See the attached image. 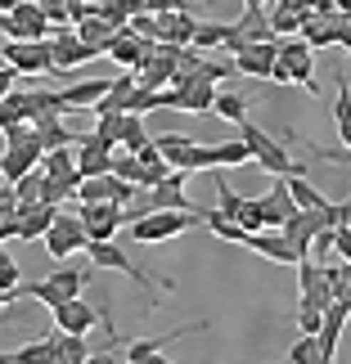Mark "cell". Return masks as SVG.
<instances>
[{
	"instance_id": "1",
	"label": "cell",
	"mask_w": 351,
	"mask_h": 364,
	"mask_svg": "<svg viewBox=\"0 0 351 364\" xmlns=\"http://www.w3.org/2000/svg\"><path fill=\"white\" fill-rule=\"evenodd\" d=\"M293 212H298V203H293V193H288V180L279 176L271 185V193H261V198H243V207H239L234 220L248 234H257V230H279Z\"/></svg>"
},
{
	"instance_id": "2",
	"label": "cell",
	"mask_w": 351,
	"mask_h": 364,
	"mask_svg": "<svg viewBox=\"0 0 351 364\" xmlns=\"http://www.w3.org/2000/svg\"><path fill=\"white\" fill-rule=\"evenodd\" d=\"M239 139L248 144V153H252V162L261 166V171H271V176H284V180H293V176H306V166L288 153V144H279V139H271L261 131L257 122H239Z\"/></svg>"
},
{
	"instance_id": "3",
	"label": "cell",
	"mask_w": 351,
	"mask_h": 364,
	"mask_svg": "<svg viewBox=\"0 0 351 364\" xmlns=\"http://www.w3.org/2000/svg\"><path fill=\"white\" fill-rule=\"evenodd\" d=\"M131 220V239L135 243H167V239H180L185 230H194L203 216L194 212H126Z\"/></svg>"
},
{
	"instance_id": "4",
	"label": "cell",
	"mask_w": 351,
	"mask_h": 364,
	"mask_svg": "<svg viewBox=\"0 0 351 364\" xmlns=\"http://www.w3.org/2000/svg\"><path fill=\"white\" fill-rule=\"evenodd\" d=\"M153 144H158V153L167 158L172 171H185V176L212 171V144H199V139H189V135H180V131H167V135L153 139Z\"/></svg>"
},
{
	"instance_id": "5",
	"label": "cell",
	"mask_w": 351,
	"mask_h": 364,
	"mask_svg": "<svg viewBox=\"0 0 351 364\" xmlns=\"http://www.w3.org/2000/svg\"><path fill=\"white\" fill-rule=\"evenodd\" d=\"M90 284V274L86 270H73V265H63V270H54V274H46L41 284H27V288H14V297H32V301H46L50 311L59 301H68V297H81V288Z\"/></svg>"
},
{
	"instance_id": "6",
	"label": "cell",
	"mask_w": 351,
	"mask_h": 364,
	"mask_svg": "<svg viewBox=\"0 0 351 364\" xmlns=\"http://www.w3.org/2000/svg\"><path fill=\"white\" fill-rule=\"evenodd\" d=\"M86 257L95 261V270H117V274H126V279H135L140 288H176L172 279H149L145 270H140V265L126 257V252L108 239V243H86Z\"/></svg>"
},
{
	"instance_id": "7",
	"label": "cell",
	"mask_w": 351,
	"mask_h": 364,
	"mask_svg": "<svg viewBox=\"0 0 351 364\" xmlns=\"http://www.w3.org/2000/svg\"><path fill=\"white\" fill-rule=\"evenodd\" d=\"M77 216H81V230H86V243L117 239V230L131 220L122 212V203H77Z\"/></svg>"
},
{
	"instance_id": "8",
	"label": "cell",
	"mask_w": 351,
	"mask_h": 364,
	"mask_svg": "<svg viewBox=\"0 0 351 364\" xmlns=\"http://www.w3.org/2000/svg\"><path fill=\"white\" fill-rule=\"evenodd\" d=\"M5 63L19 77H46V73H54L50 36H41V41H9V46H5Z\"/></svg>"
},
{
	"instance_id": "9",
	"label": "cell",
	"mask_w": 351,
	"mask_h": 364,
	"mask_svg": "<svg viewBox=\"0 0 351 364\" xmlns=\"http://www.w3.org/2000/svg\"><path fill=\"white\" fill-rule=\"evenodd\" d=\"M0 32L14 41H41V36H50V18L36 0H19L9 14H0Z\"/></svg>"
},
{
	"instance_id": "10",
	"label": "cell",
	"mask_w": 351,
	"mask_h": 364,
	"mask_svg": "<svg viewBox=\"0 0 351 364\" xmlns=\"http://www.w3.org/2000/svg\"><path fill=\"white\" fill-rule=\"evenodd\" d=\"M185 171H167L158 185L149 189V203L140 207V212H194V216H203V207H194L189 203V193H185Z\"/></svg>"
},
{
	"instance_id": "11",
	"label": "cell",
	"mask_w": 351,
	"mask_h": 364,
	"mask_svg": "<svg viewBox=\"0 0 351 364\" xmlns=\"http://www.w3.org/2000/svg\"><path fill=\"white\" fill-rule=\"evenodd\" d=\"M50 54H54V77H73V68L100 59V50H95V46H81V36L73 32V27L50 32Z\"/></svg>"
},
{
	"instance_id": "12",
	"label": "cell",
	"mask_w": 351,
	"mask_h": 364,
	"mask_svg": "<svg viewBox=\"0 0 351 364\" xmlns=\"http://www.w3.org/2000/svg\"><path fill=\"white\" fill-rule=\"evenodd\" d=\"M46 252L54 261H63V257H73V252H86V230H81V216L77 212H59L50 220V230H46Z\"/></svg>"
},
{
	"instance_id": "13",
	"label": "cell",
	"mask_w": 351,
	"mask_h": 364,
	"mask_svg": "<svg viewBox=\"0 0 351 364\" xmlns=\"http://www.w3.org/2000/svg\"><path fill=\"white\" fill-rule=\"evenodd\" d=\"M275 59L288 68V81H302L311 95H320V81H315V63H311V46L298 36V41H275Z\"/></svg>"
},
{
	"instance_id": "14",
	"label": "cell",
	"mask_w": 351,
	"mask_h": 364,
	"mask_svg": "<svg viewBox=\"0 0 351 364\" xmlns=\"http://www.w3.org/2000/svg\"><path fill=\"white\" fill-rule=\"evenodd\" d=\"M77 176L81 180H90V176H108V171H113V144H104V139L100 135H77Z\"/></svg>"
},
{
	"instance_id": "15",
	"label": "cell",
	"mask_w": 351,
	"mask_h": 364,
	"mask_svg": "<svg viewBox=\"0 0 351 364\" xmlns=\"http://www.w3.org/2000/svg\"><path fill=\"white\" fill-rule=\"evenodd\" d=\"M243 247H252L257 257L279 261V265H298L302 261V252L284 239V230H257V234H248V239H243Z\"/></svg>"
},
{
	"instance_id": "16",
	"label": "cell",
	"mask_w": 351,
	"mask_h": 364,
	"mask_svg": "<svg viewBox=\"0 0 351 364\" xmlns=\"http://www.w3.org/2000/svg\"><path fill=\"white\" fill-rule=\"evenodd\" d=\"M100 324V311L95 306H86L81 297H68L54 306V328H63V333H77V338H86V333Z\"/></svg>"
},
{
	"instance_id": "17",
	"label": "cell",
	"mask_w": 351,
	"mask_h": 364,
	"mask_svg": "<svg viewBox=\"0 0 351 364\" xmlns=\"http://www.w3.org/2000/svg\"><path fill=\"white\" fill-rule=\"evenodd\" d=\"M279 230H284V239H288L293 247H298L302 257H311L315 234H320V230H329V225H325V216H320V212H302V207H298V212H293V216H288Z\"/></svg>"
},
{
	"instance_id": "18",
	"label": "cell",
	"mask_w": 351,
	"mask_h": 364,
	"mask_svg": "<svg viewBox=\"0 0 351 364\" xmlns=\"http://www.w3.org/2000/svg\"><path fill=\"white\" fill-rule=\"evenodd\" d=\"M271 68H275V36L271 41H252V46H243L234 54V73H243V77L271 81Z\"/></svg>"
},
{
	"instance_id": "19",
	"label": "cell",
	"mask_w": 351,
	"mask_h": 364,
	"mask_svg": "<svg viewBox=\"0 0 351 364\" xmlns=\"http://www.w3.org/2000/svg\"><path fill=\"white\" fill-rule=\"evenodd\" d=\"M59 216V207L54 203H19V239L23 243H32V239H46V230H50V220Z\"/></svg>"
},
{
	"instance_id": "20",
	"label": "cell",
	"mask_w": 351,
	"mask_h": 364,
	"mask_svg": "<svg viewBox=\"0 0 351 364\" xmlns=\"http://www.w3.org/2000/svg\"><path fill=\"white\" fill-rule=\"evenodd\" d=\"M298 279H302V306H325L333 301L329 297V274H325V265H315L311 257H302L298 261Z\"/></svg>"
},
{
	"instance_id": "21",
	"label": "cell",
	"mask_w": 351,
	"mask_h": 364,
	"mask_svg": "<svg viewBox=\"0 0 351 364\" xmlns=\"http://www.w3.org/2000/svg\"><path fill=\"white\" fill-rule=\"evenodd\" d=\"M203 328H212V319H199V324H189V328H176V333H162V338H135L131 346H126V360H131V364H145L149 355H158V351H167L172 342L189 338V333H203Z\"/></svg>"
},
{
	"instance_id": "22",
	"label": "cell",
	"mask_w": 351,
	"mask_h": 364,
	"mask_svg": "<svg viewBox=\"0 0 351 364\" xmlns=\"http://www.w3.org/2000/svg\"><path fill=\"white\" fill-rule=\"evenodd\" d=\"M158 18V41H172V46H194V32H199V18L189 9H172V14H153Z\"/></svg>"
},
{
	"instance_id": "23",
	"label": "cell",
	"mask_w": 351,
	"mask_h": 364,
	"mask_svg": "<svg viewBox=\"0 0 351 364\" xmlns=\"http://www.w3.org/2000/svg\"><path fill=\"white\" fill-rule=\"evenodd\" d=\"M145 50H149V41H145V36H135V32H131V23H126V27H117V36L108 41V50H104V54H108L113 63H122V68H135Z\"/></svg>"
},
{
	"instance_id": "24",
	"label": "cell",
	"mask_w": 351,
	"mask_h": 364,
	"mask_svg": "<svg viewBox=\"0 0 351 364\" xmlns=\"http://www.w3.org/2000/svg\"><path fill=\"white\" fill-rule=\"evenodd\" d=\"M36 171L46 180H81L77 176V149L73 144H68V149H46L41 162H36Z\"/></svg>"
},
{
	"instance_id": "25",
	"label": "cell",
	"mask_w": 351,
	"mask_h": 364,
	"mask_svg": "<svg viewBox=\"0 0 351 364\" xmlns=\"http://www.w3.org/2000/svg\"><path fill=\"white\" fill-rule=\"evenodd\" d=\"M73 32L81 36V46H95V50H100V54H104V50H108V41H113V36H117V27H113V23H108V18H100V14H95V9H90V14H86V18H77V23H73Z\"/></svg>"
},
{
	"instance_id": "26",
	"label": "cell",
	"mask_w": 351,
	"mask_h": 364,
	"mask_svg": "<svg viewBox=\"0 0 351 364\" xmlns=\"http://www.w3.org/2000/svg\"><path fill=\"white\" fill-rule=\"evenodd\" d=\"M104 90H108V81L104 77H90V81H73V86H63L59 95H63L68 108H95Z\"/></svg>"
},
{
	"instance_id": "27",
	"label": "cell",
	"mask_w": 351,
	"mask_h": 364,
	"mask_svg": "<svg viewBox=\"0 0 351 364\" xmlns=\"http://www.w3.org/2000/svg\"><path fill=\"white\" fill-rule=\"evenodd\" d=\"M90 9L100 14V18H108L113 27H126L135 14H145V0H95Z\"/></svg>"
},
{
	"instance_id": "28",
	"label": "cell",
	"mask_w": 351,
	"mask_h": 364,
	"mask_svg": "<svg viewBox=\"0 0 351 364\" xmlns=\"http://www.w3.org/2000/svg\"><path fill=\"white\" fill-rule=\"evenodd\" d=\"M293 364H333V355L320 346L315 333H298V342H293V351H288Z\"/></svg>"
},
{
	"instance_id": "29",
	"label": "cell",
	"mask_w": 351,
	"mask_h": 364,
	"mask_svg": "<svg viewBox=\"0 0 351 364\" xmlns=\"http://www.w3.org/2000/svg\"><path fill=\"white\" fill-rule=\"evenodd\" d=\"M333 126H338V139L351 153V81L338 77V100H333Z\"/></svg>"
},
{
	"instance_id": "30",
	"label": "cell",
	"mask_w": 351,
	"mask_h": 364,
	"mask_svg": "<svg viewBox=\"0 0 351 364\" xmlns=\"http://www.w3.org/2000/svg\"><path fill=\"white\" fill-rule=\"evenodd\" d=\"M149 139H153V135L145 131V117H140V113H126V117H122V135H117V149H122V153H140Z\"/></svg>"
},
{
	"instance_id": "31",
	"label": "cell",
	"mask_w": 351,
	"mask_h": 364,
	"mask_svg": "<svg viewBox=\"0 0 351 364\" xmlns=\"http://www.w3.org/2000/svg\"><path fill=\"white\" fill-rule=\"evenodd\" d=\"M203 225L216 234V239H226V243H243L248 239V230L239 225V220H230V216H221L216 207H203Z\"/></svg>"
},
{
	"instance_id": "32",
	"label": "cell",
	"mask_w": 351,
	"mask_h": 364,
	"mask_svg": "<svg viewBox=\"0 0 351 364\" xmlns=\"http://www.w3.org/2000/svg\"><path fill=\"white\" fill-rule=\"evenodd\" d=\"M27 122V90H9L0 95V131H14V126Z\"/></svg>"
},
{
	"instance_id": "33",
	"label": "cell",
	"mask_w": 351,
	"mask_h": 364,
	"mask_svg": "<svg viewBox=\"0 0 351 364\" xmlns=\"http://www.w3.org/2000/svg\"><path fill=\"white\" fill-rule=\"evenodd\" d=\"M252 153L243 139H226V144H212V166H221V171H230V166H248Z\"/></svg>"
},
{
	"instance_id": "34",
	"label": "cell",
	"mask_w": 351,
	"mask_h": 364,
	"mask_svg": "<svg viewBox=\"0 0 351 364\" xmlns=\"http://www.w3.org/2000/svg\"><path fill=\"white\" fill-rule=\"evenodd\" d=\"M288 193H293V203H298L302 212H320V207L329 203V198H325V193H320L306 176H293V180H288Z\"/></svg>"
},
{
	"instance_id": "35",
	"label": "cell",
	"mask_w": 351,
	"mask_h": 364,
	"mask_svg": "<svg viewBox=\"0 0 351 364\" xmlns=\"http://www.w3.org/2000/svg\"><path fill=\"white\" fill-rule=\"evenodd\" d=\"M212 113L239 126V122H248V100H243V95H234V90H216V104H212Z\"/></svg>"
},
{
	"instance_id": "36",
	"label": "cell",
	"mask_w": 351,
	"mask_h": 364,
	"mask_svg": "<svg viewBox=\"0 0 351 364\" xmlns=\"http://www.w3.org/2000/svg\"><path fill=\"white\" fill-rule=\"evenodd\" d=\"M14 364H54V346H50V333L46 338H36V342H27L19 346V351H9Z\"/></svg>"
},
{
	"instance_id": "37",
	"label": "cell",
	"mask_w": 351,
	"mask_h": 364,
	"mask_svg": "<svg viewBox=\"0 0 351 364\" xmlns=\"http://www.w3.org/2000/svg\"><path fill=\"white\" fill-rule=\"evenodd\" d=\"M113 176L117 180H131L135 189H149V176H145V166H140L135 153H113Z\"/></svg>"
},
{
	"instance_id": "38",
	"label": "cell",
	"mask_w": 351,
	"mask_h": 364,
	"mask_svg": "<svg viewBox=\"0 0 351 364\" xmlns=\"http://www.w3.org/2000/svg\"><path fill=\"white\" fill-rule=\"evenodd\" d=\"M306 14H311V9H293V5H279V9H271V14H266V18H271V32H302Z\"/></svg>"
},
{
	"instance_id": "39",
	"label": "cell",
	"mask_w": 351,
	"mask_h": 364,
	"mask_svg": "<svg viewBox=\"0 0 351 364\" xmlns=\"http://www.w3.org/2000/svg\"><path fill=\"white\" fill-rule=\"evenodd\" d=\"M135 158H140V166H145V176H149V189L158 185V180H162L167 171H172V166H167V158L158 153V144H153V139H149V144H145V149L135 153Z\"/></svg>"
},
{
	"instance_id": "40",
	"label": "cell",
	"mask_w": 351,
	"mask_h": 364,
	"mask_svg": "<svg viewBox=\"0 0 351 364\" xmlns=\"http://www.w3.org/2000/svg\"><path fill=\"white\" fill-rule=\"evenodd\" d=\"M149 108H162V90H149V86H140V81H135L131 100H126V113H140V117H145Z\"/></svg>"
},
{
	"instance_id": "41",
	"label": "cell",
	"mask_w": 351,
	"mask_h": 364,
	"mask_svg": "<svg viewBox=\"0 0 351 364\" xmlns=\"http://www.w3.org/2000/svg\"><path fill=\"white\" fill-rule=\"evenodd\" d=\"M14 288H19V261L5 252V243H0V292L14 301Z\"/></svg>"
},
{
	"instance_id": "42",
	"label": "cell",
	"mask_w": 351,
	"mask_h": 364,
	"mask_svg": "<svg viewBox=\"0 0 351 364\" xmlns=\"http://www.w3.org/2000/svg\"><path fill=\"white\" fill-rule=\"evenodd\" d=\"M14 193H19V203H41V171H27L23 180H14Z\"/></svg>"
},
{
	"instance_id": "43",
	"label": "cell",
	"mask_w": 351,
	"mask_h": 364,
	"mask_svg": "<svg viewBox=\"0 0 351 364\" xmlns=\"http://www.w3.org/2000/svg\"><path fill=\"white\" fill-rule=\"evenodd\" d=\"M122 117L126 113H113V117H100V122H95V135H100L104 144H113V149H117V135H122Z\"/></svg>"
},
{
	"instance_id": "44",
	"label": "cell",
	"mask_w": 351,
	"mask_h": 364,
	"mask_svg": "<svg viewBox=\"0 0 351 364\" xmlns=\"http://www.w3.org/2000/svg\"><path fill=\"white\" fill-rule=\"evenodd\" d=\"M320 319H325L320 306H302L298 301V333H320Z\"/></svg>"
},
{
	"instance_id": "45",
	"label": "cell",
	"mask_w": 351,
	"mask_h": 364,
	"mask_svg": "<svg viewBox=\"0 0 351 364\" xmlns=\"http://www.w3.org/2000/svg\"><path fill=\"white\" fill-rule=\"evenodd\" d=\"M19 212V193H14L9 180H0V216H14Z\"/></svg>"
},
{
	"instance_id": "46",
	"label": "cell",
	"mask_w": 351,
	"mask_h": 364,
	"mask_svg": "<svg viewBox=\"0 0 351 364\" xmlns=\"http://www.w3.org/2000/svg\"><path fill=\"white\" fill-rule=\"evenodd\" d=\"M149 14H172V9H189V0H145Z\"/></svg>"
},
{
	"instance_id": "47",
	"label": "cell",
	"mask_w": 351,
	"mask_h": 364,
	"mask_svg": "<svg viewBox=\"0 0 351 364\" xmlns=\"http://www.w3.org/2000/svg\"><path fill=\"white\" fill-rule=\"evenodd\" d=\"M14 81H19V73H14L5 59H0V95H9V90H14Z\"/></svg>"
},
{
	"instance_id": "48",
	"label": "cell",
	"mask_w": 351,
	"mask_h": 364,
	"mask_svg": "<svg viewBox=\"0 0 351 364\" xmlns=\"http://www.w3.org/2000/svg\"><path fill=\"white\" fill-rule=\"evenodd\" d=\"M86 364H122V360H113V355H86Z\"/></svg>"
},
{
	"instance_id": "49",
	"label": "cell",
	"mask_w": 351,
	"mask_h": 364,
	"mask_svg": "<svg viewBox=\"0 0 351 364\" xmlns=\"http://www.w3.org/2000/svg\"><path fill=\"white\" fill-rule=\"evenodd\" d=\"M145 364H172V360H167V355H162V351H158V355H149V360H145Z\"/></svg>"
},
{
	"instance_id": "50",
	"label": "cell",
	"mask_w": 351,
	"mask_h": 364,
	"mask_svg": "<svg viewBox=\"0 0 351 364\" xmlns=\"http://www.w3.org/2000/svg\"><path fill=\"white\" fill-rule=\"evenodd\" d=\"M329 5H338L342 14H351V0H329Z\"/></svg>"
},
{
	"instance_id": "51",
	"label": "cell",
	"mask_w": 351,
	"mask_h": 364,
	"mask_svg": "<svg viewBox=\"0 0 351 364\" xmlns=\"http://www.w3.org/2000/svg\"><path fill=\"white\" fill-rule=\"evenodd\" d=\"M14 5H19V0H0V14H9Z\"/></svg>"
},
{
	"instance_id": "52",
	"label": "cell",
	"mask_w": 351,
	"mask_h": 364,
	"mask_svg": "<svg viewBox=\"0 0 351 364\" xmlns=\"http://www.w3.org/2000/svg\"><path fill=\"white\" fill-rule=\"evenodd\" d=\"M243 5H252V9H261V5H266V0H243Z\"/></svg>"
},
{
	"instance_id": "53",
	"label": "cell",
	"mask_w": 351,
	"mask_h": 364,
	"mask_svg": "<svg viewBox=\"0 0 351 364\" xmlns=\"http://www.w3.org/2000/svg\"><path fill=\"white\" fill-rule=\"evenodd\" d=\"M36 5H50V0H36Z\"/></svg>"
}]
</instances>
